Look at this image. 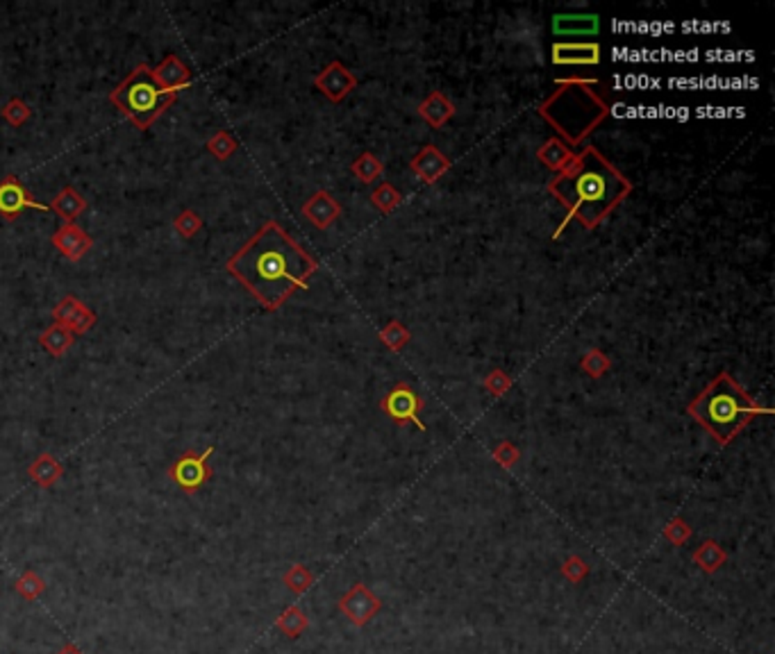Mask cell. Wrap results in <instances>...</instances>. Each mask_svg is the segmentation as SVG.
Returning a JSON list of instances; mask_svg holds the SVG:
<instances>
[{
  "label": "cell",
  "instance_id": "e0dca14e",
  "mask_svg": "<svg viewBox=\"0 0 775 654\" xmlns=\"http://www.w3.org/2000/svg\"><path fill=\"white\" fill-rule=\"evenodd\" d=\"M694 564L701 568L702 573H717L723 564H725V552L721 550V545L714 543V541H705L701 548L694 552Z\"/></svg>",
  "mask_w": 775,
  "mask_h": 654
},
{
  "label": "cell",
  "instance_id": "8992f818",
  "mask_svg": "<svg viewBox=\"0 0 775 654\" xmlns=\"http://www.w3.org/2000/svg\"><path fill=\"white\" fill-rule=\"evenodd\" d=\"M26 210L50 212V207L39 203L35 196L23 187V182L16 175H5L0 180V216L5 220H16Z\"/></svg>",
  "mask_w": 775,
  "mask_h": 654
},
{
  "label": "cell",
  "instance_id": "7c38bea8",
  "mask_svg": "<svg viewBox=\"0 0 775 654\" xmlns=\"http://www.w3.org/2000/svg\"><path fill=\"white\" fill-rule=\"evenodd\" d=\"M48 207H50V212H55L64 223H75V219H78L82 212H87L89 203H87V198H84L80 191H75L74 187H64Z\"/></svg>",
  "mask_w": 775,
  "mask_h": 654
},
{
  "label": "cell",
  "instance_id": "2e32d148",
  "mask_svg": "<svg viewBox=\"0 0 775 654\" xmlns=\"http://www.w3.org/2000/svg\"><path fill=\"white\" fill-rule=\"evenodd\" d=\"M553 30L560 35H596L598 16H555Z\"/></svg>",
  "mask_w": 775,
  "mask_h": 654
},
{
  "label": "cell",
  "instance_id": "8fae6325",
  "mask_svg": "<svg viewBox=\"0 0 775 654\" xmlns=\"http://www.w3.org/2000/svg\"><path fill=\"white\" fill-rule=\"evenodd\" d=\"M27 477H30L37 487L53 489L64 477V466L53 455H50V452H42V455L27 466Z\"/></svg>",
  "mask_w": 775,
  "mask_h": 654
},
{
  "label": "cell",
  "instance_id": "5bb4252c",
  "mask_svg": "<svg viewBox=\"0 0 775 654\" xmlns=\"http://www.w3.org/2000/svg\"><path fill=\"white\" fill-rule=\"evenodd\" d=\"M387 412L396 420H415V423L423 429V423L416 419V414H419V400H416L415 393L407 391V389H399V391L393 393L391 398L387 400Z\"/></svg>",
  "mask_w": 775,
  "mask_h": 654
},
{
  "label": "cell",
  "instance_id": "3957f363",
  "mask_svg": "<svg viewBox=\"0 0 775 654\" xmlns=\"http://www.w3.org/2000/svg\"><path fill=\"white\" fill-rule=\"evenodd\" d=\"M692 414L721 443H728L753 419L755 407L748 396L730 377L723 375L692 404Z\"/></svg>",
  "mask_w": 775,
  "mask_h": 654
},
{
  "label": "cell",
  "instance_id": "ba28073f",
  "mask_svg": "<svg viewBox=\"0 0 775 654\" xmlns=\"http://www.w3.org/2000/svg\"><path fill=\"white\" fill-rule=\"evenodd\" d=\"M50 314H53L55 323L66 327L74 336L87 335V332L96 325V320H98L94 309L87 307V304H84L80 298H75V296H64V298L55 304V309Z\"/></svg>",
  "mask_w": 775,
  "mask_h": 654
},
{
  "label": "cell",
  "instance_id": "30bf717a",
  "mask_svg": "<svg viewBox=\"0 0 775 654\" xmlns=\"http://www.w3.org/2000/svg\"><path fill=\"white\" fill-rule=\"evenodd\" d=\"M152 78L164 91L178 96L191 84V71L178 55H167L158 66L152 68Z\"/></svg>",
  "mask_w": 775,
  "mask_h": 654
},
{
  "label": "cell",
  "instance_id": "603a6c76",
  "mask_svg": "<svg viewBox=\"0 0 775 654\" xmlns=\"http://www.w3.org/2000/svg\"><path fill=\"white\" fill-rule=\"evenodd\" d=\"M205 148H207V152H212L216 159H228L232 152L236 150V142L230 136V132L223 130V132H216L210 142L205 143Z\"/></svg>",
  "mask_w": 775,
  "mask_h": 654
},
{
  "label": "cell",
  "instance_id": "ffe728a7",
  "mask_svg": "<svg viewBox=\"0 0 775 654\" xmlns=\"http://www.w3.org/2000/svg\"><path fill=\"white\" fill-rule=\"evenodd\" d=\"M283 581L289 591H294L296 596H300V593H305L309 587H312V584H314V575L309 573L307 566L294 564V566H289V571L284 573Z\"/></svg>",
  "mask_w": 775,
  "mask_h": 654
},
{
  "label": "cell",
  "instance_id": "d6986e66",
  "mask_svg": "<svg viewBox=\"0 0 775 654\" xmlns=\"http://www.w3.org/2000/svg\"><path fill=\"white\" fill-rule=\"evenodd\" d=\"M14 591L21 597H26L27 602H35L37 597L43 596V591H46V581H43V577L37 575L35 571H26L14 581Z\"/></svg>",
  "mask_w": 775,
  "mask_h": 654
},
{
  "label": "cell",
  "instance_id": "6da1fadb",
  "mask_svg": "<svg viewBox=\"0 0 775 654\" xmlns=\"http://www.w3.org/2000/svg\"><path fill=\"white\" fill-rule=\"evenodd\" d=\"M226 268L273 312L296 289L307 287L316 264L278 223L268 220L228 259Z\"/></svg>",
  "mask_w": 775,
  "mask_h": 654
},
{
  "label": "cell",
  "instance_id": "d4e9b609",
  "mask_svg": "<svg viewBox=\"0 0 775 654\" xmlns=\"http://www.w3.org/2000/svg\"><path fill=\"white\" fill-rule=\"evenodd\" d=\"M664 536L673 545H682L686 539H689V536H692V529L686 527V525L682 523V520H673V523H670L669 527H666Z\"/></svg>",
  "mask_w": 775,
  "mask_h": 654
},
{
  "label": "cell",
  "instance_id": "ac0fdd59",
  "mask_svg": "<svg viewBox=\"0 0 775 654\" xmlns=\"http://www.w3.org/2000/svg\"><path fill=\"white\" fill-rule=\"evenodd\" d=\"M307 625H309L307 616H305L303 609L298 607H287L283 613H280L278 620H275V627H278L284 636H289V639H298L300 634L307 629Z\"/></svg>",
  "mask_w": 775,
  "mask_h": 654
},
{
  "label": "cell",
  "instance_id": "4fadbf2b",
  "mask_svg": "<svg viewBox=\"0 0 775 654\" xmlns=\"http://www.w3.org/2000/svg\"><path fill=\"white\" fill-rule=\"evenodd\" d=\"M601 48L596 43H560L553 48V62L555 64H598Z\"/></svg>",
  "mask_w": 775,
  "mask_h": 654
},
{
  "label": "cell",
  "instance_id": "7a4b0ae2",
  "mask_svg": "<svg viewBox=\"0 0 775 654\" xmlns=\"http://www.w3.org/2000/svg\"><path fill=\"white\" fill-rule=\"evenodd\" d=\"M555 194L587 226L596 223L624 194V180L596 152H587L571 173L555 184Z\"/></svg>",
  "mask_w": 775,
  "mask_h": 654
},
{
  "label": "cell",
  "instance_id": "484cf974",
  "mask_svg": "<svg viewBox=\"0 0 775 654\" xmlns=\"http://www.w3.org/2000/svg\"><path fill=\"white\" fill-rule=\"evenodd\" d=\"M55 654H82V650H80L78 645H74V643H66V645H62V648H59Z\"/></svg>",
  "mask_w": 775,
  "mask_h": 654
},
{
  "label": "cell",
  "instance_id": "9a60e30c",
  "mask_svg": "<svg viewBox=\"0 0 775 654\" xmlns=\"http://www.w3.org/2000/svg\"><path fill=\"white\" fill-rule=\"evenodd\" d=\"M74 341H75V336L71 335L66 327H62V325H58V323H53L50 327H46V330L39 335V343L43 346V350L53 357L66 355V352L71 350V346H74Z\"/></svg>",
  "mask_w": 775,
  "mask_h": 654
},
{
  "label": "cell",
  "instance_id": "52a82bcc",
  "mask_svg": "<svg viewBox=\"0 0 775 654\" xmlns=\"http://www.w3.org/2000/svg\"><path fill=\"white\" fill-rule=\"evenodd\" d=\"M339 609L346 613L348 620H351L353 625L364 627V625L371 623L373 618H376V613L383 609V602H380V597H377L367 584L357 581V584H353V587L341 596Z\"/></svg>",
  "mask_w": 775,
  "mask_h": 654
},
{
  "label": "cell",
  "instance_id": "44dd1931",
  "mask_svg": "<svg viewBox=\"0 0 775 654\" xmlns=\"http://www.w3.org/2000/svg\"><path fill=\"white\" fill-rule=\"evenodd\" d=\"M0 116H3V119H5L12 127H21V126H26L27 120H30L32 110L26 100L12 98L10 103H7V105L0 110Z\"/></svg>",
  "mask_w": 775,
  "mask_h": 654
},
{
  "label": "cell",
  "instance_id": "7402d4cb",
  "mask_svg": "<svg viewBox=\"0 0 775 654\" xmlns=\"http://www.w3.org/2000/svg\"><path fill=\"white\" fill-rule=\"evenodd\" d=\"M174 230L184 239H194L203 230V219L194 210H184L174 219Z\"/></svg>",
  "mask_w": 775,
  "mask_h": 654
},
{
  "label": "cell",
  "instance_id": "9c48e42d",
  "mask_svg": "<svg viewBox=\"0 0 775 654\" xmlns=\"http://www.w3.org/2000/svg\"><path fill=\"white\" fill-rule=\"evenodd\" d=\"M50 243L66 257L68 262H80V259L91 250L94 239H91L78 223H64V226L50 236Z\"/></svg>",
  "mask_w": 775,
  "mask_h": 654
},
{
  "label": "cell",
  "instance_id": "cb8c5ba5",
  "mask_svg": "<svg viewBox=\"0 0 775 654\" xmlns=\"http://www.w3.org/2000/svg\"><path fill=\"white\" fill-rule=\"evenodd\" d=\"M562 575L566 577L573 584H580L585 577L589 575V566L580 559V557H569V559L562 564Z\"/></svg>",
  "mask_w": 775,
  "mask_h": 654
},
{
  "label": "cell",
  "instance_id": "277c9868",
  "mask_svg": "<svg viewBox=\"0 0 775 654\" xmlns=\"http://www.w3.org/2000/svg\"><path fill=\"white\" fill-rule=\"evenodd\" d=\"M112 105L119 107L123 114L130 119L136 130H148V127L175 103V96L164 91L155 78L152 68L148 64L135 66L130 75L110 94Z\"/></svg>",
  "mask_w": 775,
  "mask_h": 654
},
{
  "label": "cell",
  "instance_id": "5b68a950",
  "mask_svg": "<svg viewBox=\"0 0 775 654\" xmlns=\"http://www.w3.org/2000/svg\"><path fill=\"white\" fill-rule=\"evenodd\" d=\"M214 455V448H207L203 452L187 450L168 466V480L184 493L194 496L196 491L207 484L214 477V468L210 466V457Z\"/></svg>",
  "mask_w": 775,
  "mask_h": 654
}]
</instances>
